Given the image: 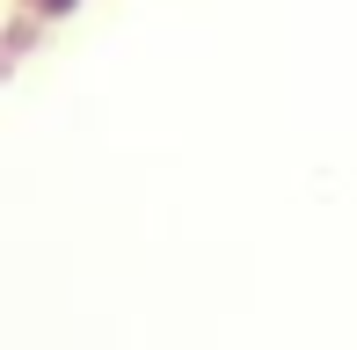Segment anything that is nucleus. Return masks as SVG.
Returning <instances> with one entry per match:
<instances>
[{"label":"nucleus","instance_id":"f257e3e1","mask_svg":"<svg viewBox=\"0 0 357 350\" xmlns=\"http://www.w3.org/2000/svg\"><path fill=\"white\" fill-rule=\"evenodd\" d=\"M80 0H37V15H73Z\"/></svg>","mask_w":357,"mask_h":350}]
</instances>
